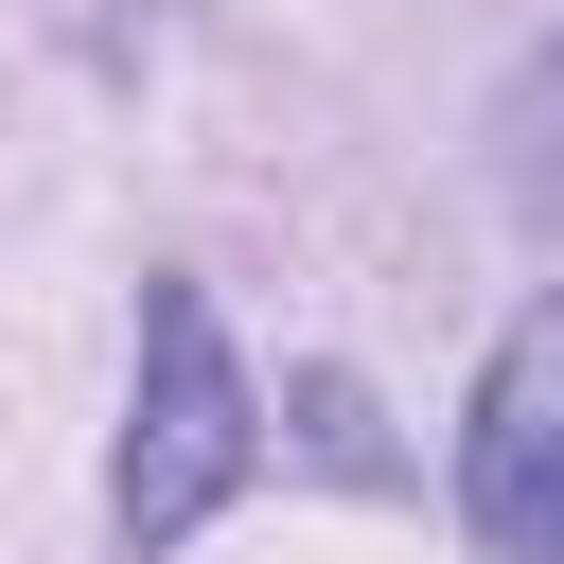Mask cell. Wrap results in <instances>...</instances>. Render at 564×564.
<instances>
[{
  "mask_svg": "<svg viewBox=\"0 0 564 564\" xmlns=\"http://www.w3.org/2000/svg\"><path fill=\"white\" fill-rule=\"evenodd\" d=\"M247 458H264V388H247V352H229V317H212V282H141V388H123V546H194L229 494H247Z\"/></svg>",
  "mask_w": 564,
  "mask_h": 564,
  "instance_id": "6da1fadb",
  "label": "cell"
},
{
  "mask_svg": "<svg viewBox=\"0 0 564 564\" xmlns=\"http://www.w3.org/2000/svg\"><path fill=\"white\" fill-rule=\"evenodd\" d=\"M511 194L529 212H564V35L529 53V88H511Z\"/></svg>",
  "mask_w": 564,
  "mask_h": 564,
  "instance_id": "3957f363",
  "label": "cell"
},
{
  "mask_svg": "<svg viewBox=\"0 0 564 564\" xmlns=\"http://www.w3.org/2000/svg\"><path fill=\"white\" fill-rule=\"evenodd\" d=\"M458 529L476 564H564V300H529L458 423Z\"/></svg>",
  "mask_w": 564,
  "mask_h": 564,
  "instance_id": "7a4b0ae2",
  "label": "cell"
}]
</instances>
